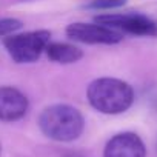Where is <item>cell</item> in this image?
I'll return each mask as SVG.
<instances>
[{
	"instance_id": "6da1fadb",
	"label": "cell",
	"mask_w": 157,
	"mask_h": 157,
	"mask_svg": "<svg viewBox=\"0 0 157 157\" xmlns=\"http://www.w3.org/2000/svg\"><path fill=\"white\" fill-rule=\"evenodd\" d=\"M88 100L94 109L103 114H122L134 102V90L129 83L113 77H102L88 86Z\"/></svg>"
},
{
	"instance_id": "7a4b0ae2",
	"label": "cell",
	"mask_w": 157,
	"mask_h": 157,
	"mask_svg": "<svg viewBox=\"0 0 157 157\" xmlns=\"http://www.w3.org/2000/svg\"><path fill=\"white\" fill-rule=\"evenodd\" d=\"M42 132L56 142H72L82 136L85 119L77 108L57 103L45 108L39 117Z\"/></svg>"
},
{
	"instance_id": "3957f363",
	"label": "cell",
	"mask_w": 157,
	"mask_h": 157,
	"mask_svg": "<svg viewBox=\"0 0 157 157\" xmlns=\"http://www.w3.org/2000/svg\"><path fill=\"white\" fill-rule=\"evenodd\" d=\"M49 42L51 33L46 29H37L25 34H11L3 43L16 63H33L42 56Z\"/></svg>"
},
{
	"instance_id": "277c9868",
	"label": "cell",
	"mask_w": 157,
	"mask_h": 157,
	"mask_svg": "<svg viewBox=\"0 0 157 157\" xmlns=\"http://www.w3.org/2000/svg\"><path fill=\"white\" fill-rule=\"evenodd\" d=\"M96 22L113 29L132 36H157V23L143 14H105L97 16Z\"/></svg>"
},
{
	"instance_id": "5b68a950",
	"label": "cell",
	"mask_w": 157,
	"mask_h": 157,
	"mask_svg": "<svg viewBox=\"0 0 157 157\" xmlns=\"http://www.w3.org/2000/svg\"><path fill=\"white\" fill-rule=\"evenodd\" d=\"M66 36L75 42L82 43H100V45H114L122 42L123 34L117 29H113L109 26L100 25V23H83L75 22L68 25Z\"/></svg>"
},
{
	"instance_id": "8992f818",
	"label": "cell",
	"mask_w": 157,
	"mask_h": 157,
	"mask_svg": "<svg viewBox=\"0 0 157 157\" xmlns=\"http://www.w3.org/2000/svg\"><path fill=\"white\" fill-rule=\"evenodd\" d=\"M103 157H146V148L137 134L120 132L109 139Z\"/></svg>"
},
{
	"instance_id": "52a82bcc",
	"label": "cell",
	"mask_w": 157,
	"mask_h": 157,
	"mask_svg": "<svg viewBox=\"0 0 157 157\" xmlns=\"http://www.w3.org/2000/svg\"><path fill=\"white\" fill-rule=\"evenodd\" d=\"M29 108L26 96L13 86H0V120L16 122L20 120Z\"/></svg>"
},
{
	"instance_id": "ba28073f",
	"label": "cell",
	"mask_w": 157,
	"mask_h": 157,
	"mask_svg": "<svg viewBox=\"0 0 157 157\" xmlns=\"http://www.w3.org/2000/svg\"><path fill=\"white\" fill-rule=\"evenodd\" d=\"M45 52L48 54L49 60L60 63V65H69L75 63L83 57L82 49H78L74 45L69 43H60V42H49Z\"/></svg>"
},
{
	"instance_id": "9c48e42d",
	"label": "cell",
	"mask_w": 157,
	"mask_h": 157,
	"mask_svg": "<svg viewBox=\"0 0 157 157\" xmlns=\"http://www.w3.org/2000/svg\"><path fill=\"white\" fill-rule=\"evenodd\" d=\"M22 28V22L17 19H0V37H8Z\"/></svg>"
},
{
	"instance_id": "30bf717a",
	"label": "cell",
	"mask_w": 157,
	"mask_h": 157,
	"mask_svg": "<svg viewBox=\"0 0 157 157\" xmlns=\"http://www.w3.org/2000/svg\"><path fill=\"white\" fill-rule=\"evenodd\" d=\"M126 3V0H93L86 8L90 10H114Z\"/></svg>"
},
{
	"instance_id": "8fae6325",
	"label": "cell",
	"mask_w": 157,
	"mask_h": 157,
	"mask_svg": "<svg viewBox=\"0 0 157 157\" xmlns=\"http://www.w3.org/2000/svg\"><path fill=\"white\" fill-rule=\"evenodd\" d=\"M68 157H83V155H80V154H71V155H68Z\"/></svg>"
},
{
	"instance_id": "7c38bea8",
	"label": "cell",
	"mask_w": 157,
	"mask_h": 157,
	"mask_svg": "<svg viewBox=\"0 0 157 157\" xmlns=\"http://www.w3.org/2000/svg\"><path fill=\"white\" fill-rule=\"evenodd\" d=\"M0 154H2V145H0Z\"/></svg>"
}]
</instances>
